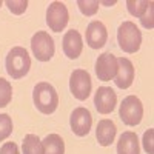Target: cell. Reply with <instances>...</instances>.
I'll return each instance as SVG.
<instances>
[{
  "mask_svg": "<svg viewBox=\"0 0 154 154\" xmlns=\"http://www.w3.org/2000/svg\"><path fill=\"white\" fill-rule=\"evenodd\" d=\"M34 105L35 108L43 112V114H53L57 106H59V96L57 91L53 85H49L48 82H40L37 83L32 93Z\"/></svg>",
  "mask_w": 154,
  "mask_h": 154,
  "instance_id": "cell-1",
  "label": "cell"
},
{
  "mask_svg": "<svg viewBox=\"0 0 154 154\" xmlns=\"http://www.w3.org/2000/svg\"><path fill=\"white\" fill-rule=\"evenodd\" d=\"M5 63H6V71L12 79H22V77H25L28 74V71L31 68L29 54L22 46L12 48L6 56Z\"/></svg>",
  "mask_w": 154,
  "mask_h": 154,
  "instance_id": "cell-2",
  "label": "cell"
},
{
  "mask_svg": "<svg viewBox=\"0 0 154 154\" xmlns=\"http://www.w3.org/2000/svg\"><path fill=\"white\" fill-rule=\"evenodd\" d=\"M117 40H119V46L125 53L134 54L136 51H139L140 43H142V34L136 26V23L123 22L117 31Z\"/></svg>",
  "mask_w": 154,
  "mask_h": 154,
  "instance_id": "cell-3",
  "label": "cell"
},
{
  "mask_svg": "<svg viewBox=\"0 0 154 154\" xmlns=\"http://www.w3.org/2000/svg\"><path fill=\"white\" fill-rule=\"evenodd\" d=\"M119 117L128 126L139 125L142 117H143V105H142V102H140V99L136 97V96L125 97L120 103Z\"/></svg>",
  "mask_w": 154,
  "mask_h": 154,
  "instance_id": "cell-4",
  "label": "cell"
},
{
  "mask_svg": "<svg viewBox=\"0 0 154 154\" xmlns=\"http://www.w3.org/2000/svg\"><path fill=\"white\" fill-rule=\"evenodd\" d=\"M31 49L37 60L48 62L54 56V40L48 32L37 31L31 38Z\"/></svg>",
  "mask_w": 154,
  "mask_h": 154,
  "instance_id": "cell-5",
  "label": "cell"
},
{
  "mask_svg": "<svg viewBox=\"0 0 154 154\" xmlns=\"http://www.w3.org/2000/svg\"><path fill=\"white\" fill-rule=\"evenodd\" d=\"M69 89L77 100H86L91 94V75L85 69H74L69 79Z\"/></svg>",
  "mask_w": 154,
  "mask_h": 154,
  "instance_id": "cell-6",
  "label": "cell"
},
{
  "mask_svg": "<svg viewBox=\"0 0 154 154\" xmlns=\"http://www.w3.org/2000/svg\"><path fill=\"white\" fill-rule=\"evenodd\" d=\"M68 20H69V14H68V8L65 6V3L53 2L48 6V9H46V23L51 28V31L60 32L62 29H65V26L68 25Z\"/></svg>",
  "mask_w": 154,
  "mask_h": 154,
  "instance_id": "cell-7",
  "label": "cell"
},
{
  "mask_svg": "<svg viewBox=\"0 0 154 154\" xmlns=\"http://www.w3.org/2000/svg\"><path fill=\"white\" fill-rule=\"evenodd\" d=\"M69 125H71V130L75 136L83 137L89 133L91 130V125H93V116L86 108H75L71 112V119H69Z\"/></svg>",
  "mask_w": 154,
  "mask_h": 154,
  "instance_id": "cell-8",
  "label": "cell"
},
{
  "mask_svg": "<svg viewBox=\"0 0 154 154\" xmlns=\"http://www.w3.org/2000/svg\"><path fill=\"white\" fill-rule=\"evenodd\" d=\"M117 72V59L111 53H105L99 56L96 62V74L99 77V80L102 82H109L116 77Z\"/></svg>",
  "mask_w": 154,
  "mask_h": 154,
  "instance_id": "cell-9",
  "label": "cell"
},
{
  "mask_svg": "<svg viewBox=\"0 0 154 154\" xmlns=\"http://www.w3.org/2000/svg\"><path fill=\"white\" fill-rule=\"evenodd\" d=\"M85 37H86V45L89 48H93V49L102 48L108 40V32H106L105 25L99 20L91 22L86 28Z\"/></svg>",
  "mask_w": 154,
  "mask_h": 154,
  "instance_id": "cell-10",
  "label": "cell"
},
{
  "mask_svg": "<svg viewBox=\"0 0 154 154\" xmlns=\"http://www.w3.org/2000/svg\"><path fill=\"white\" fill-rule=\"evenodd\" d=\"M117 96L109 86H100L94 96V105L100 114H109L116 108Z\"/></svg>",
  "mask_w": 154,
  "mask_h": 154,
  "instance_id": "cell-11",
  "label": "cell"
},
{
  "mask_svg": "<svg viewBox=\"0 0 154 154\" xmlns=\"http://www.w3.org/2000/svg\"><path fill=\"white\" fill-rule=\"evenodd\" d=\"M134 80V66L131 60L126 57L117 59V72H116V85L120 89H126L133 85Z\"/></svg>",
  "mask_w": 154,
  "mask_h": 154,
  "instance_id": "cell-12",
  "label": "cell"
},
{
  "mask_svg": "<svg viewBox=\"0 0 154 154\" xmlns=\"http://www.w3.org/2000/svg\"><path fill=\"white\" fill-rule=\"evenodd\" d=\"M82 49H83V42L80 32L75 29L66 31L65 37H63V53L69 59H77L80 56Z\"/></svg>",
  "mask_w": 154,
  "mask_h": 154,
  "instance_id": "cell-13",
  "label": "cell"
},
{
  "mask_svg": "<svg viewBox=\"0 0 154 154\" xmlns=\"http://www.w3.org/2000/svg\"><path fill=\"white\" fill-rule=\"evenodd\" d=\"M116 133H117V128H116V123L109 119H103L97 123L96 128V137L97 142L102 146H109L114 142Z\"/></svg>",
  "mask_w": 154,
  "mask_h": 154,
  "instance_id": "cell-14",
  "label": "cell"
},
{
  "mask_svg": "<svg viewBox=\"0 0 154 154\" xmlns=\"http://www.w3.org/2000/svg\"><path fill=\"white\" fill-rule=\"evenodd\" d=\"M117 154H140L139 139L133 131H125L117 142Z\"/></svg>",
  "mask_w": 154,
  "mask_h": 154,
  "instance_id": "cell-15",
  "label": "cell"
},
{
  "mask_svg": "<svg viewBox=\"0 0 154 154\" xmlns=\"http://www.w3.org/2000/svg\"><path fill=\"white\" fill-rule=\"evenodd\" d=\"M42 143L43 154H65V142L59 134H48Z\"/></svg>",
  "mask_w": 154,
  "mask_h": 154,
  "instance_id": "cell-16",
  "label": "cell"
},
{
  "mask_svg": "<svg viewBox=\"0 0 154 154\" xmlns=\"http://www.w3.org/2000/svg\"><path fill=\"white\" fill-rule=\"evenodd\" d=\"M23 154H43V143L35 134L25 136L22 143Z\"/></svg>",
  "mask_w": 154,
  "mask_h": 154,
  "instance_id": "cell-17",
  "label": "cell"
},
{
  "mask_svg": "<svg viewBox=\"0 0 154 154\" xmlns=\"http://www.w3.org/2000/svg\"><path fill=\"white\" fill-rule=\"evenodd\" d=\"M149 3L151 2H148V0H128L126 6H128V11H130L131 16L142 17L145 14V11H146Z\"/></svg>",
  "mask_w": 154,
  "mask_h": 154,
  "instance_id": "cell-18",
  "label": "cell"
},
{
  "mask_svg": "<svg viewBox=\"0 0 154 154\" xmlns=\"http://www.w3.org/2000/svg\"><path fill=\"white\" fill-rule=\"evenodd\" d=\"M12 99V86L8 80L0 77V108H5Z\"/></svg>",
  "mask_w": 154,
  "mask_h": 154,
  "instance_id": "cell-19",
  "label": "cell"
},
{
  "mask_svg": "<svg viewBox=\"0 0 154 154\" xmlns=\"http://www.w3.org/2000/svg\"><path fill=\"white\" fill-rule=\"evenodd\" d=\"M12 133V119L8 114H0V142L8 139Z\"/></svg>",
  "mask_w": 154,
  "mask_h": 154,
  "instance_id": "cell-20",
  "label": "cell"
},
{
  "mask_svg": "<svg viewBox=\"0 0 154 154\" xmlns=\"http://www.w3.org/2000/svg\"><path fill=\"white\" fill-rule=\"evenodd\" d=\"M99 5L100 2H97V0H93V2H89V0H79L77 2V6H79L83 16H94L99 9Z\"/></svg>",
  "mask_w": 154,
  "mask_h": 154,
  "instance_id": "cell-21",
  "label": "cell"
},
{
  "mask_svg": "<svg viewBox=\"0 0 154 154\" xmlns=\"http://www.w3.org/2000/svg\"><path fill=\"white\" fill-rule=\"evenodd\" d=\"M6 6L9 8V11L12 12V14L20 16V14H23V12L26 11L28 2H26V0H20V2H16V0H8V2H6Z\"/></svg>",
  "mask_w": 154,
  "mask_h": 154,
  "instance_id": "cell-22",
  "label": "cell"
},
{
  "mask_svg": "<svg viewBox=\"0 0 154 154\" xmlns=\"http://www.w3.org/2000/svg\"><path fill=\"white\" fill-rule=\"evenodd\" d=\"M152 6H154V3L151 2L149 5H148V8H146V11H145V14L140 17V22H142V25L145 28H152V25H154V22H152Z\"/></svg>",
  "mask_w": 154,
  "mask_h": 154,
  "instance_id": "cell-23",
  "label": "cell"
},
{
  "mask_svg": "<svg viewBox=\"0 0 154 154\" xmlns=\"http://www.w3.org/2000/svg\"><path fill=\"white\" fill-rule=\"evenodd\" d=\"M152 134L154 131L152 130H148L143 136V148L148 154H154V149H152Z\"/></svg>",
  "mask_w": 154,
  "mask_h": 154,
  "instance_id": "cell-24",
  "label": "cell"
},
{
  "mask_svg": "<svg viewBox=\"0 0 154 154\" xmlns=\"http://www.w3.org/2000/svg\"><path fill=\"white\" fill-rule=\"evenodd\" d=\"M0 154H20V152H19V146L14 142H5L0 148Z\"/></svg>",
  "mask_w": 154,
  "mask_h": 154,
  "instance_id": "cell-25",
  "label": "cell"
},
{
  "mask_svg": "<svg viewBox=\"0 0 154 154\" xmlns=\"http://www.w3.org/2000/svg\"><path fill=\"white\" fill-rule=\"evenodd\" d=\"M0 6H2V0H0Z\"/></svg>",
  "mask_w": 154,
  "mask_h": 154,
  "instance_id": "cell-26",
  "label": "cell"
}]
</instances>
